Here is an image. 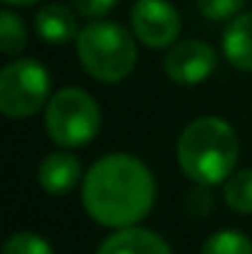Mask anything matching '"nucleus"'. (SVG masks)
Wrapping results in <instances>:
<instances>
[{
  "label": "nucleus",
  "mask_w": 252,
  "mask_h": 254,
  "mask_svg": "<svg viewBox=\"0 0 252 254\" xmlns=\"http://www.w3.org/2000/svg\"><path fill=\"white\" fill-rule=\"evenodd\" d=\"M154 200L156 183L151 170L129 153L104 156L84 175V210L104 227L121 230L139 225L151 212Z\"/></svg>",
  "instance_id": "nucleus-1"
},
{
  "label": "nucleus",
  "mask_w": 252,
  "mask_h": 254,
  "mask_svg": "<svg viewBox=\"0 0 252 254\" xmlns=\"http://www.w3.org/2000/svg\"><path fill=\"white\" fill-rule=\"evenodd\" d=\"M27 42V32L22 20L12 12V10H2L0 12V45H2V55L15 57L22 52Z\"/></svg>",
  "instance_id": "nucleus-13"
},
{
  "label": "nucleus",
  "mask_w": 252,
  "mask_h": 254,
  "mask_svg": "<svg viewBox=\"0 0 252 254\" xmlns=\"http://www.w3.org/2000/svg\"><path fill=\"white\" fill-rule=\"evenodd\" d=\"M248 0H195L198 10L210 20H230L235 17Z\"/></svg>",
  "instance_id": "nucleus-16"
},
{
  "label": "nucleus",
  "mask_w": 252,
  "mask_h": 254,
  "mask_svg": "<svg viewBox=\"0 0 252 254\" xmlns=\"http://www.w3.org/2000/svg\"><path fill=\"white\" fill-rule=\"evenodd\" d=\"M208 188H210V185H198V183H195V188L188 190V195H185V210H188V215H193V217H205V215L210 212V207H213V195H210Z\"/></svg>",
  "instance_id": "nucleus-17"
},
{
  "label": "nucleus",
  "mask_w": 252,
  "mask_h": 254,
  "mask_svg": "<svg viewBox=\"0 0 252 254\" xmlns=\"http://www.w3.org/2000/svg\"><path fill=\"white\" fill-rule=\"evenodd\" d=\"M2 254H55L47 240L35 232H15L2 245Z\"/></svg>",
  "instance_id": "nucleus-15"
},
{
  "label": "nucleus",
  "mask_w": 252,
  "mask_h": 254,
  "mask_svg": "<svg viewBox=\"0 0 252 254\" xmlns=\"http://www.w3.org/2000/svg\"><path fill=\"white\" fill-rule=\"evenodd\" d=\"M50 94V74L35 60H17L0 74V111L7 119H30Z\"/></svg>",
  "instance_id": "nucleus-5"
},
{
  "label": "nucleus",
  "mask_w": 252,
  "mask_h": 254,
  "mask_svg": "<svg viewBox=\"0 0 252 254\" xmlns=\"http://www.w3.org/2000/svg\"><path fill=\"white\" fill-rule=\"evenodd\" d=\"M215 64H218V55L208 42L183 40L168 50L164 69L178 84H200L215 72Z\"/></svg>",
  "instance_id": "nucleus-7"
},
{
  "label": "nucleus",
  "mask_w": 252,
  "mask_h": 254,
  "mask_svg": "<svg viewBox=\"0 0 252 254\" xmlns=\"http://www.w3.org/2000/svg\"><path fill=\"white\" fill-rule=\"evenodd\" d=\"M35 30L42 40L47 42H55V45H62V42H70L75 40L80 32H77V17L70 7L55 2V5H45L37 15H35Z\"/></svg>",
  "instance_id": "nucleus-11"
},
{
  "label": "nucleus",
  "mask_w": 252,
  "mask_h": 254,
  "mask_svg": "<svg viewBox=\"0 0 252 254\" xmlns=\"http://www.w3.org/2000/svg\"><path fill=\"white\" fill-rule=\"evenodd\" d=\"M45 126L57 146L80 148L96 136L101 126L99 104L84 89L65 86L47 101Z\"/></svg>",
  "instance_id": "nucleus-4"
},
{
  "label": "nucleus",
  "mask_w": 252,
  "mask_h": 254,
  "mask_svg": "<svg viewBox=\"0 0 252 254\" xmlns=\"http://www.w3.org/2000/svg\"><path fill=\"white\" fill-rule=\"evenodd\" d=\"M200 254H252V242L235 230H220L210 235Z\"/></svg>",
  "instance_id": "nucleus-14"
},
{
  "label": "nucleus",
  "mask_w": 252,
  "mask_h": 254,
  "mask_svg": "<svg viewBox=\"0 0 252 254\" xmlns=\"http://www.w3.org/2000/svg\"><path fill=\"white\" fill-rule=\"evenodd\" d=\"M223 195L230 210L240 215H252V168L230 173V178L225 180Z\"/></svg>",
  "instance_id": "nucleus-12"
},
{
  "label": "nucleus",
  "mask_w": 252,
  "mask_h": 254,
  "mask_svg": "<svg viewBox=\"0 0 252 254\" xmlns=\"http://www.w3.org/2000/svg\"><path fill=\"white\" fill-rule=\"evenodd\" d=\"M131 32L146 47H168L180 32L178 10L168 0H136L131 7Z\"/></svg>",
  "instance_id": "nucleus-6"
},
{
  "label": "nucleus",
  "mask_w": 252,
  "mask_h": 254,
  "mask_svg": "<svg viewBox=\"0 0 252 254\" xmlns=\"http://www.w3.org/2000/svg\"><path fill=\"white\" fill-rule=\"evenodd\" d=\"M7 5H32V2H37V0H5Z\"/></svg>",
  "instance_id": "nucleus-19"
},
{
  "label": "nucleus",
  "mask_w": 252,
  "mask_h": 254,
  "mask_svg": "<svg viewBox=\"0 0 252 254\" xmlns=\"http://www.w3.org/2000/svg\"><path fill=\"white\" fill-rule=\"evenodd\" d=\"M80 178H82V161L70 151L50 153L37 170V180L50 195H67L70 190L77 188Z\"/></svg>",
  "instance_id": "nucleus-8"
},
{
  "label": "nucleus",
  "mask_w": 252,
  "mask_h": 254,
  "mask_svg": "<svg viewBox=\"0 0 252 254\" xmlns=\"http://www.w3.org/2000/svg\"><path fill=\"white\" fill-rule=\"evenodd\" d=\"M223 52L233 67L252 72V12L233 17L223 35Z\"/></svg>",
  "instance_id": "nucleus-10"
},
{
  "label": "nucleus",
  "mask_w": 252,
  "mask_h": 254,
  "mask_svg": "<svg viewBox=\"0 0 252 254\" xmlns=\"http://www.w3.org/2000/svg\"><path fill=\"white\" fill-rule=\"evenodd\" d=\"M114 5H116V0H72L75 12H80L84 17H101Z\"/></svg>",
  "instance_id": "nucleus-18"
},
{
  "label": "nucleus",
  "mask_w": 252,
  "mask_h": 254,
  "mask_svg": "<svg viewBox=\"0 0 252 254\" xmlns=\"http://www.w3.org/2000/svg\"><path fill=\"white\" fill-rule=\"evenodd\" d=\"M136 35L119 22H89L77 35V57L99 82H121L136 67Z\"/></svg>",
  "instance_id": "nucleus-3"
},
{
  "label": "nucleus",
  "mask_w": 252,
  "mask_h": 254,
  "mask_svg": "<svg viewBox=\"0 0 252 254\" xmlns=\"http://www.w3.org/2000/svg\"><path fill=\"white\" fill-rule=\"evenodd\" d=\"M175 156L185 178L198 185H218L235 170L240 141L228 121L218 116H203L183 128Z\"/></svg>",
  "instance_id": "nucleus-2"
},
{
  "label": "nucleus",
  "mask_w": 252,
  "mask_h": 254,
  "mask_svg": "<svg viewBox=\"0 0 252 254\" xmlns=\"http://www.w3.org/2000/svg\"><path fill=\"white\" fill-rule=\"evenodd\" d=\"M96 254H173L164 237L144 227H121L109 235Z\"/></svg>",
  "instance_id": "nucleus-9"
}]
</instances>
